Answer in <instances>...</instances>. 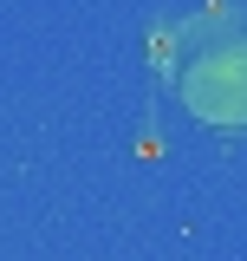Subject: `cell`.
<instances>
[{"mask_svg":"<svg viewBox=\"0 0 247 261\" xmlns=\"http://www.w3.org/2000/svg\"><path fill=\"white\" fill-rule=\"evenodd\" d=\"M182 105L208 124H247V33H215L182 65Z\"/></svg>","mask_w":247,"mask_h":261,"instance_id":"1","label":"cell"}]
</instances>
